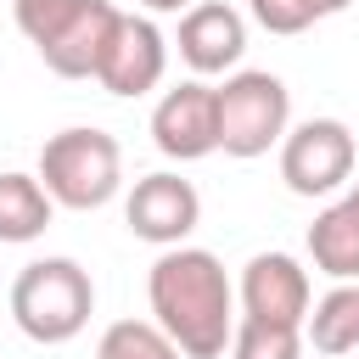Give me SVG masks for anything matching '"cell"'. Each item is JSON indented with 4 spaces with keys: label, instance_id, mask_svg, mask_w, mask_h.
<instances>
[{
    "label": "cell",
    "instance_id": "6da1fadb",
    "mask_svg": "<svg viewBox=\"0 0 359 359\" xmlns=\"http://www.w3.org/2000/svg\"><path fill=\"white\" fill-rule=\"evenodd\" d=\"M146 303L185 359H224L236 337V286L208 247H163L146 275Z\"/></svg>",
    "mask_w": 359,
    "mask_h": 359
},
{
    "label": "cell",
    "instance_id": "7a4b0ae2",
    "mask_svg": "<svg viewBox=\"0 0 359 359\" xmlns=\"http://www.w3.org/2000/svg\"><path fill=\"white\" fill-rule=\"evenodd\" d=\"M11 17L56 79H95L118 6L112 0H11Z\"/></svg>",
    "mask_w": 359,
    "mask_h": 359
},
{
    "label": "cell",
    "instance_id": "3957f363",
    "mask_svg": "<svg viewBox=\"0 0 359 359\" xmlns=\"http://www.w3.org/2000/svg\"><path fill=\"white\" fill-rule=\"evenodd\" d=\"M95 314V280L73 258H34L11 280V320L28 342H73Z\"/></svg>",
    "mask_w": 359,
    "mask_h": 359
},
{
    "label": "cell",
    "instance_id": "277c9868",
    "mask_svg": "<svg viewBox=\"0 0 359 359\" xmlns=\"http://www.w3.org/2000/svg\"><path fill=\"white\" fill-rule=\"evenodd\" d=\"M39 180L62 208H107L123 185V151L107 129H62L39 146Z\"/></svg>",
    "mask_w": 359,
    "mask_h": 359
},
{
    "label": "cell",
    "instance_id": "5b68a950",
    "mask_svg": "<svg viewBox=\"0 0 359 359\" xmlns=\"http://www.w3.org/2000/svg\"><path fill=\"white\" fill-rule=\"evenodd\" d=\"M213 101H219V151L224 157H264L269 146L286 140L292 90L275 73L241 67L213 90Z\"/></svg>",
    "mask_w": 359,
    "mask_h": 359
},
{
    "label": "cell",
    "instance_id": "8992f818",
    "mask_svg": "<svg viewBox=\"0 0 359 359\" xmlns=\"http://www.w3.org/2000/svg\"><path fill=\"white\" fill-rule=\"evenodd\" d=\"M353 174V129L342 118H309L280 140V180L292 196H331Z\"/></svg>",
    "mask_w": 359,
    "mask_h": 359
},
{
    "label": "cell",
    "instance_id": "52a82bcc",
    "mask_svg": "<svg viewBox=\"0 0 359 359\" xmlns=\"http://www.w3.org/2000/svg\"><path fill=\"white\" fill-rule=\"evenodd\" d=\"M163 67H168V39L151 17H135V11H118L112 22V39L101 50V67H95V84L107 95H146L163 84Z\"/></svg>",
    "mask_w": 359,
    "mask_h": 359
},
{
    "label": "cell",
    "instance_id": "ba28073f",
    "mask_svg": "<svg viewBox=\"0 0 359 359\" xmlns=\"http://www.w3.org/2000/svg\"><path fill=\"white\" fill-rule=\"evenodd\" d=\"M151 140L174 163H196V157L219 151V101H213V84L185 79V84L163 90V101L151 107Z\"/></svg>",
    "mask_w": 359,
    "mask_h": 359
},
{
    "label": "cell",
    "instance_id": "9c48e42d",
    "mask_svg": "<svg viewBox=\"0 0 359 359\" xmlns=\"http://www.w3.org/2000/svg\"><path fill=\"white\" fill-rule=\"evenodd\" d=\"M196 219H202V196L180 174H146L123 202V224L151 247H180L196 230Z\"/></svg>",
    "mask_w": 359,
    "mask_h": 359
},
{
    "label": "cell",
    "instance_id": "30bf717a",
    "mask_svg": "<svg viewBox=\"0 0 359 359\" xmlns=\"http://www.w3.org/2000/svg\"><path fill=\"white\" fill-rule=\"evenodd\" d=\"M236 297H241V314H252V320L303 325L309 320V269L292 252H252Z\"/></svg>",
    "mask_w": 359,
    "mask_h": 359
},
{
    "label": "cell",
    "instance_id": "8fae6325",
    "mask_svg": "<svg viewBox=\"0 0 359 359\" xmlns=\"http://www.w3.org/2000/svg\"><path fill=\"white\" fill-rule=\"evenodd\" d=\"M247 50V22L236 6L224 0H196L185 17H180V56L196 79L208 73H230Z\"/></svg>",
    "mask_w": 359,
    "mask_h": 359
},
{
    "label": "cell",
    "instance_id": "7c38bea8",
    "mask_svg": "<svg viewBox=\"0 0 359 359\" xmlns=\"http://www.w3.org/2000/svg\"><path fill=\"white\" fill-rule=\"evenodd\" d=\"M309 258L331 280H359V185H348L309 224Z\"/></svg>",
    "mask_w": 359,
    "mask_h": 359
},
{
    "label": "cell",
    "instance_id": "4fadbf2b",
    "mask_svg": "<svg viewBox=\"0 0 359 359\" xmlns=\"http://www.w3.org/2000/svg\"><path fill=\"white\" fill-rule=\"evenodd\" d=\"M56 213V196L45 191L39 174H0V241L22 247V241H39L45 224Z\"/></svg>",
    "mask_w": 359,
    "mask_h": 359
},
{
    "label": "cell",
    "instance_id": "5bb4252c",
    "mask_svg": "<svg viewBox=\"0 0 359 359\" xmlns=\"http://www.w3.org/2000/svg\"><path fill=\"white\" fill-rule=\"evenodd\" d=\"M309 342L314 353H353L359 348V280H337L314 309H309Z\"/></svg>",
    "mask_w": 359,
    "mask_h": 359
},
{
    "label": "cell",
    "instance_id": "9a60e30c",
    "mask_svg": "<svg viewBox=\"0 0 359 359\" xmlns=\"http://www.w3.org/2000/svg\"><path fill=\"white\" fill-rule=\"evenodd\" d=\"M95 359H185V353L157 320H118L101 331Z\"/></svg>",
    "mask_w": 359,
    "mask_h": 359
},
{
    "label": "cell",
    "instance_id": "2e32d148",
    "mask_svg": "<svg viewBox=\"0 0 359 359\" xmlns=\"http://www.w3.org/2000/svg\"><path fill=\"white\" fill-rule=\"evenodd\" d=\"M230 359H303V325H275V320H236Z\"/></svg>",
    "mask_w": 359,
    "mask_h": 359
},
{
    "label": "cell",
    "instance_id": "e0dca14e",
    "mask_svg": "<svg viewBox=\"0 0 359 359\" xmlns=\"http://www.w3.org/2000/svg\"><path fill=\"white\" fill-rule=\"evenodd\" d=\"M252 6V22L269 28V34H303L337 11H348L353 0H247Z\"/></svg>",
    "mask_w": 359,
    "mask_h": 359
},
{
    "label": "cell",
    "instance_id": "ac0fdd59",
    "mask_svg": "<svg viewBox=\"0 0 359 359\" xmlns=\"http://www.w3.org/2000/svg\"><path fill=\"white\" fill-rule=\"evenodd\" d=\"M146 11H191V0H140Z\"/></svg>",
    "mask_w": 359,
    "mask_h": 359
}]
</instances>
